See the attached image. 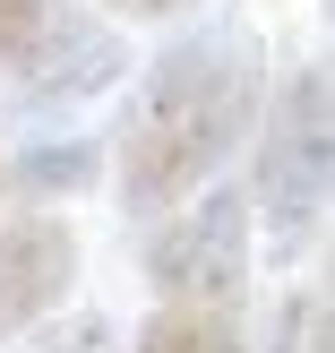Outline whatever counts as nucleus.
Segmentation results:
<instances>
[{
  "instance_id": "1",
  "label": "nucleus",
  "mask_w": 335,
  "mask_h": 353,
  "mask_svg": "<svg viewBox=\"0 0 335 353\" xmlns=\"http://www.w3.org/2000/svg\"><path fill=\"white\" fill-rule=\"evenodd\" d=\"M258 103H267V43L250 26H198L155 52L120 121V199L138 216L198 199L215 164L258 130Z\"/></svg>"
},
{
  "instance_id": "2",
  "label": "nucleus",
  "mask_w": 335,
  "mask_h": 353,
  "mask_svg": "<svg viewBox=\"0 0 335 353\" xmlns=\"http://www.w3.org/2000/svg\"><path fill=\"white\" fill-rule=\"evenodd\" d=\"M327 155H335V130H327V69L301 61L284 69V95L267 112V147H258V190L250 199L267 207L275 241L301 250L327 216Z\"/></svg>"
},
{
  "instance_id": "3",
  "label": "nucleus",
  "mask_w": 335,
  "mask_h": 353,
  "mask_svg": "<svg viewBox=\"0 0 335 353\" xmlns=\"http://www.w3.org/2000/svg\"><path fill=\"white\" fill-rule=\"evenodd\" d=\"M250 276V190H215L181 224H164L147 250V285L172 310H233Z\"/></svg>"
},
{
  "instance_id": "4",
  "label": "nucleus",
  "mask_w": 335,
  "mask_h": 353,
  "mask_svg": "<svg viewBox=\"0 0 335 353\" xmlns=\"http://www.w3.org/2000/svg\"><path fill=\"white\" fill-rule=\"evenodd\" d=\"M69 285H78V233H69L61 216L0 224V345L26 336Z\"/></svg>"
},
{
  "instance_id": "5",
  "label": "nucleus",
  "mask_w": 335,
  "mask_h": 353,
  "mask_svg": "<svg viewBox=\"0 0 335 353\" xmlns=\"http://www.w3.org/2000/svg\"><path fill=\"white\" fill-rule=\"evenodd\" d=\"M9 78H17V95H26V103L95 95V86L120 78V34L95 26V17H78V9H52V26L34 34V52L9 69Z\"/></svg>"
},
{
  "instance_id": "6",
  "label": "nucleus",
  "mask_w": 335,
  "mask_h": 353,
  "mask_svg": "<svg viewBox=\"0 0 335 353\" xmlns=\"http://www.w3.org/2000/svg\"><path fill=\"white\" fill-rule=\"evenodd\" d=\"M95 164L103 155L86 147V138H52V147H26L17 164H0V181H9L17 199H69V190L95 181Z\"/></svg>"
},
{
  "instance_id": "7",
  "label": "nucleus",
  "mask_w": 335,
  "mask_h": 353,
  "mask_svg": "<svg viewBox=\"0 0 335 353\" xmlns=\"http://www.w3.org/2000/svg\"><path fill=\"white\" fill-rule=\"evenodd\" d=\"M138 353H250V336L233 327V310H155L138 327Z\"/></svg>"
},
{
  "instance_id": "8",
  "label": "nucleus",
  "mask_w": 335,
  "mask_h": 353,
  "mask_svg": "<svg viewBox=\"0 0 335 353\" xmlns=\"http://www.w3.org/2000/svg\"><path fill=\"white\" fill-rule=\"evenodd\" d=\"M52 9H61V0H0V69H17L34 52V34L52 26Z\"/></svg>"
},
{
  "instance_id": "9",
  "label": "nucleus",
  "mask_w": 335,
  "mask_h": 353,
  "mask_svg": "<svg viewBox=\"0 0 335 353\" xmlns=\"http://www.w3.org/2000/svg\"><path fill=\"white\" fill-rule=\"evenodd\" d=\"M112 9H129V17H164V9H181V0H112Z\"/></svg>"
},
{
  "instance_id": "10",
  "label": "nucleus",
  "mask_w": 335,
  "mask_h": 353,
  "mask_svg": "<svg viewBox=\"0 0 335 353\" xmlns=\"http://www.w3.org/2000/svg\"><path fill=\"white\" fill-rule=\"evenodd\" d=\"M95 336H103V327L86 319V327H78V345H61V353H95Z\"/></svg>"
}]
</instances>
